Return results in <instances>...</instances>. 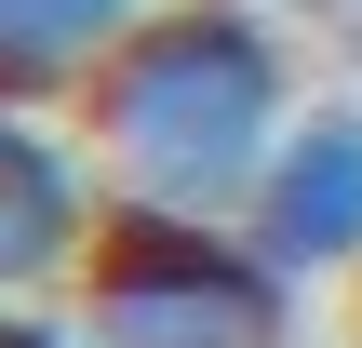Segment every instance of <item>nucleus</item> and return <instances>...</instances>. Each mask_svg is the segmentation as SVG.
<instances>
[{
	"instance_id": "f257e3e1",
	"label": "nucleus",
	"mask_w": 362,
	"mask_h": 348,
	"mask_svg": "<svg viewBox=\"0 0 362 348\" xmlns=\"http://www.w3.org/2000/svg\"><path fill=\"white\" fill-rule=\"evenodd\" d=\"M94 161L121 201H175V215H242L255 174L296 134V13L269 0H161L81 94Z\"/></svg>"
},
{
	"instance_id": "f03ea898",
	"label": "nucleus",
	"mask_w": 362,
	"mask_h": 348,
	"mask_svg": "<svg viewBox=\"0 0 362 348\" xmlns=\"http://www.w3.org/2000/svg\"><path fill=\"white\" fill-rule=\"evenodd\" d=\"M81 322L94 348H296L309 282L242 215H175L107 188V228L81 255Z\"/></svg>"
},
{
	"instance_id": "7ed1b4c3",
	"label": "nucleus",
	"mask_w": 362,
	"mask_h": 348,
	"mask_svg": "<svg viewBox=\"0 0 362 348\" xmlns=\"http://www.w3.org/2000/svg\"><path fill=\"white\" fill-rule=\"evenodd\" d=\"M107 228V161L40 121V94H0V295H67Z\"/></svg>"
},
{
	"instance_id": "20e7f679",
	"label": "nucleus",
	"mask_w": 362,
	"mask_h": 348,
	"mask_svg": "<svg viewBox=\"0 0 362 348\" xmlns=\"http://www.w3.org/2000/svg\"><path fill=\"white\" fill-rule=\"evenodd\" d=\"M242 228L296 268V282H362V94H309L282 161L255 174Z\"/></svg>"
},
{
	"instance_id": "39448f33",
	"label": "nucleus",
	"mask_w": 362,
	"mask_h": 348,
	"mask_svg": "<svg viewBox=\"0 0 362 348\" xmlns=\"http://www.w3.org/2000/svg\"><path fill=\"white\" fill-rule=\"evenodd\" d=\"M161 0H0V94H94V67Z\"/></svg>"
},
{
	"instance_id": "423d86ee",
	"label": "nucleus",
	"mask_w": 362,
	"mask_h": 348,
	"mask_svg": "<svg viewBox=\"0 0 362 348\" xmlns=\"http://www.w3.org/2000/svg\"><path fill=\"white\" fill-rule=\"evenodd\" d=\"M0 348H94V322H54L40 295H0Z\"/></svg>"
},
{
	"instance_id": "0eeeda50",
	"label": "nucleus",
	"mask_w": 362,
	"mask_h": 348,
	"mask_svg": "<svg viewBox=\"0 0 362 348\" xmlns=\"http://www.w3.org/2000/svg\"><path fill=\"white\" fill-rule=\"evenodd\" d=\"M269 13H296V27H322V40H362V0H269Z\"/></svg>"
}]
</instances>
